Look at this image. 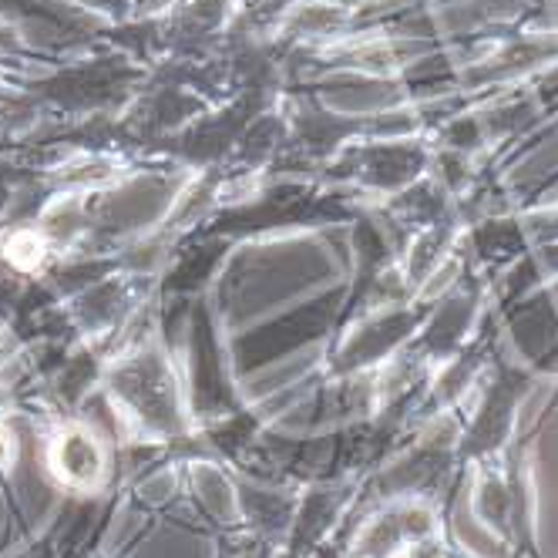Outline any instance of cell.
<instances>
[{
  "label": "cell",
  "mask_w": 558,
  "mask_h": 558,
  "mask_svg": "<svg viewBox=\"0 0 558 558\" xmlns=\"http://www.w3.org/2000/svg\"><path fill=\"white\" fill-rule=\"evenodd\" d=\"M51 468L71 488H95L105 474L101 441L88 427H71L51 445Z\"/></svg>",
  "instance_id": "6da1fadb"
},
{
  "label": "cell",
  "mask_w": 558,
  "mask_h": 558,
  "mask_svg": "<svg viewBox=\"0 0 558 558\" xmlns=\"http://www.w3.org/2000/svg\"><path fill=\"white\" fill-rule=\"evenodd\" d=\"M11 451H14V448H11V441H8V434L0 430V464H8V461H11Z\"/></svg>",
  "instance_id": "7a4b0ae2"
}]
</instances>
